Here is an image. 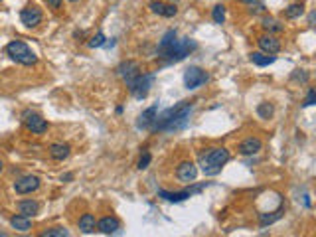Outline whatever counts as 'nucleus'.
<instances>
[{
    "instance_id": "1",
    "label": "nucleus",
    "mask_w": 316,
    "mask_h": 237,
    "mask_svg": "<svg viewBox=\"0 0 316 237\" xmlns=\"http://www.w3.org/2000/svg\"><path fill=\"white\" fill-rule=\"evenodd\" d=\"M194 105L188 101H180L178 105L166 109L164 113H156V119L152 123V131H178L182 127H186L190 119V113H192Z\"/></svg>"
},
{
    "instance_id": "2",
    "label": "nucleus",
    "mask_w": 316,
    "mask_h": 237,
    "mask_svg": "<svg viewBox=\"0 0 316 237\" xmlns=\"http://www.w3.org/2000/svg\"><path fill=\"white\" fill-rule=\"evenodd\" d=\"M227 160H229V150L223 146L208 148L206 152L200 154V166L206 176H218L221 168L227 164Z\"/></svg>"
},
{
    "instance_id": "3",
    "label": "nucleus",
    "mask_w": 316,
    "mask_h": 237,
    "mask_svg": "<svg viewBox=\"0 0 316 237\" xmlns=\"http://www.w3.org/2000/svg\"><path fill=\"white\" fill-rule=\"evenodd\" d=\"M196 48H198V46H196L194 40H190V38L178 40V38H176L168 48L158 50V58L168 60V62H180V60H184L186 56H190V52H194Z\"/></svg>"
},
{
    "instance_id": "4",
    "label": "nucleus",
    "mask_w": 316,
    "mask_h": 237,
    "mask_svg": "<svg viewBox=\"0 0 316 237\" xmlns=\"http://www.w3.org/2000/svg\"><path fill=\"white\" fill-rule=\"evenodd\" d=\"M6 54L10 56L12 62H16V64H20V66H34V64L38 62V56L32 52L24 42H20V40L10 42V44L6 46Z\"/></svg>"
},
{
    "instance_id": "5",
    "label": "nucleus",
    "mask_w": 316,
    "mask_h": 237,
    "mask_svg": "<svg viewBox=\"0 0 316 237\" xmlns=\"http://www.w3.org/2000/svg\"><path fill=\"white\" fill-rule=\"evenodd\" d=\"M152 81H154V75L152 73H138L130 83H126L128 91L132 93V97L136 99H144L152 87Z\"/></svg>"
},
{
    "instance_id": "6",
    "label": "nucleus",
    "mask_w": 316,
    "mask_h": 237,
    "mask_svg": "<svg viewBox=\"0 0 316 237\" xmlns=\"http://www.w3.org/2000/svg\"><path fill=\"white\" fill-rule=\"evenodd\" d=\"M22 123L26 125V129L34 133V135H44L46 131H48V123H46V119H42L38 113H34V111H24L22 113Z\"/></svg>"
},
{
    "instance_id": "7",
    "label": "nucleus",
    "mask_w": 316,
    "mask_h": 237,
    "mask_svg": "<svg viewBox=\"0 0 316 237\" xmlns=\"http://www.w3.org/2000/svg\"><path fill=\"white\" fill-rule=\"evenodd\" d=\"M210 79V75L204 71L202 68H188L186 69V73H184V85H186V89H198V87H202L206 81Z\"/></svg>"
},
{
    "instance_id": "8",
    "label": "nucleus",
    "mask_w": 316,
    "mask_h": 237,
    "mask_svg": "<svg viewBox=\"0 0 316 237\" xmlns=\"http://www.w3.org/2000/svg\"><path fill=\"white\" fill-rule=\"evenodd\" d=\"M40 188V178L38 176H32V174H26L22 178H18L14 182V192L20 194V196H26V194H32Z\"/></svg>"
},
{
    "instance_id": "9",
    "label": "nucleus",
    "mask_w": 316,
    "mask_h": 237,
    "mask_svg": "<svg viewBox=\"0 0 316 237\" xmlns=\"http://www.w3.org/2000/svg\"><path fill=\"white\" fill-rule=\"evenodd\" d=\"M20 20H22V24H24L26 28H36V26L42 24L44 14H42V10H40L38 6H26V8L20 12Z\"/></svg>"
},
{
    "instance_id": "10",
    "label": "nucleus",
    "mask_w": 316,
    "mask_h": 237,
    "mask_svg": "<svg viewBox=\"0 0 316 237\" xmlns=\"http://www.w3.org/2000/svg\"><path fill=\"white\" fill-rule=\"evenodd\" d=\"M202 190H204V184H200V186H194V188H188V190H184V192H174V194L160 190V192H158V196H160V198H164L166 202L178 203V202H184V200L192 198V194H198V192H202Z\"/></svg>"
},
{
    "instance_id": "11",
    "label": "nucleus",
    "mask_w": 316,
    "mask_h": 237,
    "mask_svg": "<svg viewBox=\"0 0 316 237\" xmlns=\"http://www.w3.org/2000/svg\"><path fill=\"white\" fill-rule=\"evenodd\" d=\"M176 178L182 182V184H192V182H196V178H198V168H196V164L194 162H182L178 168H176Z\"/></svg>"
},
{
    "instance_id": "12",
    "label": "nucleus",
    "mask_w": 316,
    "mask_h": 237,
    "mask_svg": "<svg viewBox=\"0 0 316 237\" xmlns=\"http://www.w3.org/2000/svg\"><path fill=\"white\" fill-rule=\"evenodd\" d=\"M257 44H259V48H261V52H265V54H271V56H275V54H279L281 52V42L275 38L273 34L269 36H261L259 40H257Z\"/></svg>"
},
{
    "instance_id": "13",
    "label": "nucleus",
    "mask_w": 316,
    "mask_h": 237,
    "mask_svg": "<svg viewBox=\"0 0 316 237\" xmlns=\"http://www.w3.org/2000/svg\"><path fill=\"white\" fill-rule=\"evenodd\" d=\"M138 73H140V68H138L136 62H123V64L117 68V75H119L125 83H130Z\"/></svg>"
},
{
    "instance_id": "14",
    "label": "nucleus",
    "mask_w": 316,
    "mask_h": 237,
    "mask_svg": "<svg viewBox=\"0 0 316 237\" xmlns=\"http://www.w3.org/2000/svg\"><path fill=\"white\" fill-rule=\"evenodd\" d=\"M261 148H263L261 138L249 136V138H245V140L239 144V154H243V156H253V154H257Z\"/></svg>"
},
{
    "instance_id": "15",
    "label": "nucleus",
    "mask_w": 316,
    "mask_h": 237,
    "mask_svg": "<svg viewBox=\"0 0 316 237\" xmlns=\"http://www.w3.org/2000/svg\"><path fill=\"white\" fill-rule=\"evenodd\" d=\"M156 113H158L156 105H152V107H148L146 111H142L140 117H138V121H136V127H138V129H150L152 123H154V119H156Z\"/></svg>"
},
{
    "instance_id": "16",
    "label": "nucleus",
    "mask_w": 316,
    "mask_h": 237,
    "mask_svg": "<svg viewBox=\"0 0 316 237\" xmlns=\"http://www.w3.org/2000/svg\"><path fill=\"white\" fill-rule=\"evenodd\" d=\"M97 229L101 233H107V235L109 233H117L121 229V221L117 217H103V219L97 221Z\"/></svg>"
},
{
    "instance_id": "17",
    "label": "nucleus",
    "mask_w": 316,
    "mask_h": 237,
    "mask_svg": "<svg viewBox=\"0 0 316 237\" xmlns=\"http://www.w3.org/2000/svg\"><path fill=\"white\" fill-rule=\"evenodd\" d=\"M69 154H71V146H69V144L56 142V144H52V146H50V156H52L54 160H58V162L65 160Z\"/></svg>"
},
{
    "instance_id": "18",
    "label": "nucleus",
    "mask_w": 316,
    "mask_h": 237,
    "mask_svg": "<svg viewBox=\"0 0 316 237\" xmlns=\"http://www.w3.org/2000/svg\"><path fill=\"white\" fill-rule=\"evenodd\" d=\"M16 207H18V213H22L26 217H34L40 211V203L36 200H20L16 203Z\"/></svg>"
},
{
    "instance_id": "19",
    "label": "nucleus",
    "mask_w": 316,
    "mask_h": 237,
    "mask_svg": "<svg viewBox=\"0 0 316 237\" xmlns=\"http://www.w3.org/2000/svg\"><path fill=\"white\" fill-rule=\"evenodd\" d=\"M284 213V207L281 205L279 209H275V211H265V213H261L259 215V223H261V227H267V225H271V223H275L277 219H281Z\"/></svg>"
},
{
    "instance_id": "20",
    "label": "nucleus",
    "mask_w": 316,
    "mask_h": 237,
    "mask_svg": "<svg viewBox=\"0 0 316 237\" xmlns=\"http://www.w3.org/2000/svg\"><path fill=\"white\" fill-rule=\"evenodd\" d=\"M10 225H12L16 231H22V233H26V231H30L32 229L30 217H26V215H22V213L14 215V217L10 219Z\"/></svg>"
},
{
    "instance_id": "21",
    "label": "nucleus",
    "mask_w": 316,
    "mask_h": 237,
    "mask_svg": "<svg viewBox=\"0 0 316 237\" xmlns=\"http://www.w3.org/2000/svg\"><path fill=\"white\" fill-rule=\"evenodd\" d=\"M249 58H251L253 64L259 66V68H267V66H271V64L275 62V56L265 54V52H253Z\"/></svg>"
},
{
    "instance_id": "22",
    "label": "nucleus",
    "mask_w": 316,
    "mask_h": 237,
    "mask_svg": "<svg viewBox=\"0 0 316 237\" xmlns=\"http://www.w3.org/2000/svg\"><path fill=\"white\" fill-rule=\"evenodd\" d=\"M95 227H97V221H95V217L91 213H83V215L79 217V229H81L83 233H93Z\"/></svg>"
},
{
    "instance_id": "23",
    "label": "nucleus",
    "mask_w": 316,
    "mask_h": 237,
    "mask_svg": "<svg viewBox=\"0 0 316 237\" xmlns=\"http://www.w3.org/2000/svg\"><path fill=\"white\" fill-rule=\"evenodd\" d=\"M261 26L271 34V32H275V34H279V32H283L284 26L283 24H279L275 18H271V16H265L263 20H261Z\"/></svg>"
},
{
    "instance_id": "24",
    "label": "nucleus",
    "mask_w": 316,
    "mask_h": 237,
    "mask_svg": "<svg viewBox=\"0 0 316 237\" xmlns=\"http://www.w3.org/2000/svg\"><path fill=\"white\" fill-rule=\"evenodd\" d=\"M302 14H304V4H300V2H294V4H290V6L284 10V16H286L288 20L300 18Z\"/></svg>"
},
{
    "instance_id": "25",
    "label": "nucleus",
    "mask_w": 316,
    "mask_h": 237,
    "mask_svg": "<svg viewBox=\"0 0 316 237\" xmlns=\"http://www.w3.org/2000/svg\"><path fill=\"white\" fill-rule=\"evenodd\" d=\"M212 18L216 24H223L225 22V6L223 4H216L212 10Z\"/></svg>"
},
{
    "instance_id": "26",
    "label": "nucleus",
    "mask_w": 316,
    "mask_h": 237,
    "mask_svg": "<svg viewBox=\"0 0 316 237\" xmlns=\"http://www.w3.org/2000/svg\"><path fill=\"white\" fill-rule=\"evenodd\" d=\"M273 105L271 103H261L259 107H257V115L261 117V119H271L273 117Z\"/></svg>"
},
{
    "instance_id": "27",
    "label": "nucleus",
    "mask_w": 316,
    "mask_h": 237,
    "mask_svg": "<svg viewBox=\"0 0 316 237\" xmlns=\"http://www.w3.org/2000/svg\"><path fill=\"white\" fill-rule=\"evenodd\" d=\"M65 235H69V231L65 227H52V229H48V231L42 233V237H65Z\"/></svg>"
},
{
    "instance_id": "28",
    "label": "nucleus",
    "mask_w": 316,
    "mask_h": 237,
    "mask_svg": "<svg viewBox=\"0 0 316 237\" xmlns=\"http://www.w3.org/2000/svg\"><path fill=\"white\" fill-rule=\"evenodd\" d=\"M105 42H107V38L101 34H95L91 40H89V48H101V46H105Z\"/></svg>"
},
{
    "instance_id": "29",
    "label": "nucleus",
    "mask_w": 316,
    "mask_h": 237,
    "mask_svg": "<svg viewBox=\"0 0 316 237\" xmlns=\"http://www.w3.org/2000/svg\"><path fill=\"white\" fill-rule=\"evenodd\" d=\"M150 160H152V156H150V152H142V156L138 158V164H136V168H138V170L148 168V164H150Z\"/></svg>"
},
{
    "instance_id": "30",
    "label": "nucleus",
    "mask_w": 316,
    "mask_h": 237,
    "mask_svg": "<svg viewBox=\"0 0 316 237\" xmlns=\"http://www.w3.org/2000/svg\"><path fill=\"white\" fill-rule=\"evenodd\" d=\"M290 77H292V81H300V83H306V81H308V73H306L304 69H294V73H292Z\"/></svg>"
},
{
    "instance_id": "31",
    "label": "nucleus",
    "mask_w": 316,
    "mask_h": 237,
    "mask_svg": "<svg viewBox=\"0 0 316 237\" xmlns=\"http://www.w3.org/2000/svg\"><path fill=\"white\" fill-rule=\"evenodd\" d=\"M178 14V8H176V4H164V14L162 16H166V18H172V16H176Z\"/></svg>"
},
{
    "instance_id": "32",
    "label": "nucleus",
    "mask_w": 316,
    "mask_h": 237,
    "mask_svg": "<svg viewBox=\"0 0 316 237\" xmlns=\"http://www.w3.org/2000/svg\"><path fill=\"white\" fill-rule=\"evenodd\" d=\"M154 14H158V16H162L164 14V2H150V6H148Z\"/></svg>"
},
{
    "instance_id": "33",
    "label": "nucleus",
    "mask_w": 316,
    "mask_h": 237,
    "mask_svg": "<svg viewBox=\"0 0 316 237\" xmlns=\"http://www.w3.org/2000/svg\"><path fill=\"white\" fill-rule=\"evenodd\" d=\"M316 103V91L314 87H310L308 89V95H306V101H304V107H310V105H314Z\"/></svg>"
},
{
    "instance_id": "34",
    "label": "nucleus",
    "mask_w": 316,
    "mask_h": 237,
    "mask_svg": "<svg viewBox=\"0 0 316 237\" xmlns=\"http://www.w3.org/2000/svg\"><path fill=\"white\" fill-rule=\"evenodd\" d=\"M46 2H48L52 8H60V6H62V0H46Z\"/></svg>"
},
{
    "instance_id": "35",
    "label": "nucleus",
    "mask_w": 316,
    "mask_h": 237,
    "mask_svg": "<svg viewBox=\"0 0 316 237\" xmlns=\"http://www.w3.org/2000/svg\"><path fill=\"white\" fill-rule=\"evenodd\" d=\"M73 178V174H63L62 176V180H71Z\"/></svg>"
},
{
    "instance_id": "36",
    "label": "nucleus",
    "mask_w": 316,
    "mask_h": 237,
    "mask_svg": "<svg viewBox=\"0 0 316 237\" xmlns=\"http://www.w3.org/2000/svg\"><path fill=\"white\" fill-rule=\"evenodd\" d=\"M308 22H310V26H314V12L310 14V18H308Z\"/></svg>"
},
{
    "instance_id": "37",
    "label": "nucleus",
    "mask_w": 316,
    "mask_h": 237,
    "mask_svg": "<svg viewBox=\"0 0 316 237\" xmlns=\"http://www.w3.org/2000/svg\"><path fill=\"white\" fill-rule=\"evenodd\" d=\"M239 2H243V4H253L255 0H239Z\"/></svg>"
},
{
    "instance_id": "38",
    "label": "nucleus",
    "mask_w": 316,
    "mask_h": 237,
    "mask_svg": "<svg viewBox=\"0 0 316 237\" xmlns=\"http://www.w3.org/2000/svg\"><path fill=\"white\" fill-rule=\"evenodd\" d=\"M4 170V162H2V158H0V172Z\"/></svg>"
},
{
    "instance_id": "39",
    "label": "nucleus",
    "mask_w": 316,
    "mask_h": 237,
    "mask_svg": "<svg viewBox=\"0 0 316 237\" xmlns=\"http://www.w3.org/2000/svg\"><path fill=\"white\" fill-rule=\"evenodd\" d=\"M69 2H79V0H69Z\"/></svg>"
},
{
    "instance_id": "40",
    "label": "nucleus",
    "mask_w": 316,
    "mask_h": 237,
    "mask_svg": "<svg viewBox=\"0 0 316 237\" xmlns=\"http://www.w3.org/2000/svg\"><path fill=\"white\" fill-rule=\"evenodd\" d=\"M172 2H178V0H172Z\"/></svg>"
}]
</instances>
